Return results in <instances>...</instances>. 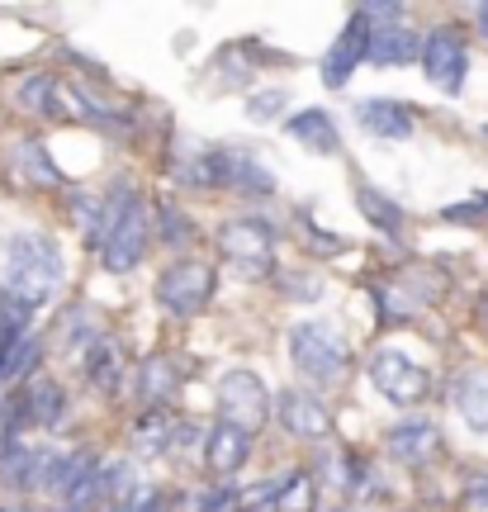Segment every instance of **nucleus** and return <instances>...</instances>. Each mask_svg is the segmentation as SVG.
Returning <instances> with one entry per match:
<instances>
[{
	"label": "nucleus",
	"instance_id": "nucleus-1",
	"mask_svg": "<svg viewBox=\"0 0 488 512\" xmlns=\"http://www.w3.org/2000/svg\"><path fill=\"white\" fill-rule=\"evenodd\" d=\"M62 285V256L48 238H15L10 242V266H5V290L15 304L38 309L48 294Z\"/></svg>",
	"mask_w": 488,
	"mask_h": 512
},
{
	"label": "nucleus",
	"instance_id": "nucleus-2",
	"mask_svg": "<svg viewBox=\"0 0 488 512\" xmlns=\"http://www.w3.org/2000/svg\"><path fill=\"white\" fill-rule=\"evenodd\" d=\"M143 247H147L143 204L133 200V195H119L105 219V266L109 271H133L143 261Z\"/></svg>",
	"mask_w": 488,
	"mask_h": 512
},
{
	"label": "nucleus",
	"instance_id": "nucleus-3",
	"mask_svg": "<svg viewBox=\"0 0 488 512\" xmlns=\"http://www.w3.org/2000/svg\"><path fill=\"white\" fill-rule=\"evenodd\" d=\"M218 408H223V418L233 427H242L252 437L271 418V394H266V384L256 380L252 370H233V375L218 380Z\"/></svg>",
	"mask_w": 488,
	"mask_h": 512
},
{
	"label": "nucleus",
	"instance_id": "nucleus-4",
	"mask_svg": "<svg viewBox=\"0 0 488 512\" xmlns=\"http://www.w3.org/2000/svg\"><path fill=\"white\" fill-rule=\"evenodd\" d=\"M370 380H375V389H380L389 403H422L427 399V389H432V375L417 366V361H408L403 351H380L375 361H370Z\"/></svg>",
	"mask_w": 488,
	"mask_h": 512
},
{
	"label": "nucleus",
	"instance_id": "nucleus-5",
	"mask_svg": "<svg viewBox=\"0 0 488 512\" xmlns=\"http://www.w3.org/2000/svg\"><path fill=\"white\" fill-rule=\"evenodd\" d=\"M214 290V271L204 266V261H176V266H166L162 280H157V299H162L171 313H190L204 309V299Z\"/></svg>",
	"mask_w": 488,
	"mask_h": 512
},
{
	"label": "nucleus",
	"instance_id": "nucleus-6",
	"mask_svg": "<svg viewBox=\"0 0 488 512\" xmlns=\"http://www.w3.org/2000/svg\"><path fill=\"white\" fill-rule=\"evenodd\" d=\"M294 366L313 375V380H337L346 366V347L342 337L323 323H304V328L294 332Z\"/></svg>",
	"mask_w": 488,
	"mask_h": 512
},
{
	"label": "nucleus",
	"instance_id": "nucleus-7",
	"mask_svg": "<svg viewBox=\"0 0 488 512\" xmlns=\"http://www.w3.org/2000/svg\"><path fill=\"white\" fill-rule=\"evenodd\" d=\"M465 67H470V53H465V38L455 29H436L422 48V72L432 86H441L446 95H455L465 86Z\"/></svg>",
	"mask_w": 488,
	"mask_h": 512
},
{
	"label": "nucleus",
	"instance_id": "nucleus-8",
	"mask_svg": "<svg viewBox=\"0 0 488 512\" xmlns=\"http://www.w3.org/2000/svg\"><path fill=\"white\" fill-rule=\"evenodd\" d=\"M218 247H223V256L237 261V266L266 271V266H271V252H275V238L261 219H228L218 228Z\"/></svg>",
	"mask_w": 488,
	"mask_h": 512
},
{
	"label": "nucleus",
	"instance_id": "nucleus-9",
	"mask_svg": "<svg viewBox=\"0 0 488 512\" xmlns=\"http://www.w3.org/2000/svg\"><path fill=\"white\" fill-rule=\"evenodd\" d=\"M370 53V15L365 10H356V19L346 24V34L337 38V48L327 53L323 62V81L337 91V86H346V76H351V67L361 62V57Z\"/></svg>",
	"mask_w": 488,
	"mask_h": 512
},
{
	"label": "nucleus",
	"instance_id": "nucleus-10",
	"mask_svg": "<svg viewBox=\"0 0 488 512\" xmlns=\"http://www.w3.org/2000/svg\"><path fill=\"white\" fill-rule=\"evenodd\" d=\"M275 418L285 422L294 437H327V432H332L327 408L313 399V394H304V389H285L280 403H275Z\"/></svg>",
	"mask_w": 488,
	"mask_h": 512
},
{
	"label": "nucleus",
	"instance_id": "nucleus-11",
	"mask_svg": "<svg viewBox=\"0 0 488 512\" xmlns=\"http://www.w3.org/2000/svg\"><path fill=\"white\" fill-rule=\"evenodd\" d=\"M422 34H413V29H403V24H380V29H370V62L375 67H403V62H422Z\"/></svg>",
	"mask_w": 488,
	"mask_h": 512
},
{
	"label": "nucleus",
	"instance_id": "nucleus-12",
	"mask_svg": "<svg viewBox=\"0 0 488 512\" xmlns=\"http://www.w3.org/2000/svg\"><path fill=\"white\" fill-rule=\"evenodd\" d=\"M247 451H252V437H247L242 427H233V422H223V427L209 432V456H204V465H209L214 475H233L237 465L247 460Z\"/></svg>",
	"mask_w": 488,
	"mask_h": 512
},
{
	"label": "nucleus",
	"instance_id": "nucleus-13",
	"mask_svg": "<svg viewBox=\"0 0 488 512\" xmlns=\"http://www.w3.org/2000/svg\"><path fill=\"white\" fill-rule=\"evenodd\" d=\"M384 451L394 460H427L436 451V432L427 422H413V427H394L389 437H384Z\"/></svg>",
	"mask_w": 488,
	"mask_h": 512
},
{
	"label": "nucleus",
	"instance_id": "nucleus-14",
	"mask_svg": "<svg viewBox=\"0 0 488 512\" xmlns=\"http://www.w3.org/2000/svg\"><path fill=\"white\" fill-rule=\"evenodd\" d=\"M361 124L370 128V133H380V138H408V133H413V119H408L403 105H394V100H365Z\"/></svg>",
	"mask_w": 488,
	"mask_h": 512
},
{
	"label": "nucleus",
	"instance_id": "nucleus-15",
	"mask_svg": "<svg viewBox=\"0 0 488 512\" xmlns=\"http://www.w3.org/2000/svg\"><path fill=\"white\" fill-rule=\"evenodd\" d=\"M455 408L465 413L470 427L488 432V375H460L455 380Z\"/></svg>",
	"mask_w": 488,
	"mask_h": 512
},
{
	"label": "nucleus",
	"instance_id": "nucleus-16",
	"mask_svg": "<svg viewBox=\"0 0 488 512\" xmlns=\"http://www.w3.org/2000/svg\"><path fill=\"white\" fill-rule=\"evenodd\" d=\"M290 133L299 138V143L313 147V152H323V157H332V152H337V128H332V119H327L323 110L299 114V119L290 124Z\"/></svg>",
	"mask_w": 488,
	"mask_h": 512
},
{
	"label": "nucleus",
	"instance_id": "nucleus-17",
	"mask_svg": "<svg viewBox=\"0 0 488 512\" xmlns=\"http://www.w3.org/2000/svg\"><path fill=\"white\" fill-rule=\"evenodd\" d=\"M19 408L29 413V422H38V427H53L57 413H62V389H57L53 380H34Z\"/></svg>",
	"mask_w": 488,
	"mask_h": 512
},
{
	"label": "nucleus",
	"instance_id": "nucleus-18",
	"mask_svg": "<svg viewBox=\"0 0 488 512\" xmlns=\"http://www.w3.org/2000/svg\"><path fill=\"white\" fill-rule=\"evenodd\" d=\"M285 489H290V479H266V484H252L247 494L237 498V512H280Z\"/></svg>",
	"mask_w": 488,
	"mask_h": 512
},
{
	"label": "nucleus",
	"instance_id": "nucleus-19",
	"mask_svg": "<svg viewBox=\"0 0 488 512\" xmlns=\"http://www.w3.org/2000/svg\"><path fill=\"white\" fill-rule=\"evenodd\" d=\"M361 209H365V214H370L375 223H380V228H398V223H403V214H398L394 204H384L375 190H361Z\"/></svg>",
	"mask_w": 488,
	"mask_h": 512
},
{
	"label": "nucleus",
	"instance_id": "nucleus-20",
	"mask_svg": "<svg viewBox=\"0 0 488 512\" xmlns=\"http://www.w3.org/2000/svg\"><path fill=\"white\" fill-rule=\"evenodd\" d=\"M24 105L34 114H48V105H53V81H48V76H34V81L24 86Z\"/></svg>",
	"mask_w": 488,
	"mask_h": 512
},
{
	"label": "nucleus",
	"instance_id": "nucleus-21",
	"mask_svg": "<svg viewBox=\"0 0 488 512\" xmlns=\"http://www.w3.org/2000/svg\"><path fill=\"white\" fill-rule=\"evenodd\" d=\"M280 105H285V95H256V100H252V119H271Z\"/></svg>",
	"mask_w": 488,
	"mask_h": 512
},
{
	"label": "nucleus",
	"instance_id": "nucleus-22",
	"mask_svg": "<svg viewBox=\"0 0 488 512\" xmlns=\"http://www.w3.org/2000/svg\"><path fill=\"white\" fill-rule=\"evenodd\" d=\"M479 34L488 38V5H479Z\"/></svg>",
	"mask_w": 488,
	"mask_h": 512
}]
</instances>
